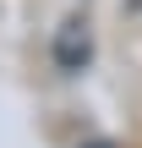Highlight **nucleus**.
<instances>
[{"mask_svg": "<svg viewBox=\"0 0 142 148\" xmlns=\"http://www.w3.org/2000/svg\"><path fill=\"white\" fill-rule=\"evenodd\" d=\"M88 60H93V33H88V22L71 16V22L55 33V66H60V71H82Z\"/></svg>", "mask_w": 142, "mask_h": 148, "instance_id": "nucleus-1", "label": "nucleus"}, {"mask_svg": "<svg viewBox=\"0 0 142 148\" xmlns=\"http://www.w3.org/2000/svg\"><path fill=\"white\" fill-rule=\"evenodd\" d=\"M93 148H115V143H93Z\"/></svg>", "mask_w": 142, "mask_h": 148, "instance_id": "nucleus-2", "label": "nucleus"}]
</instances>
